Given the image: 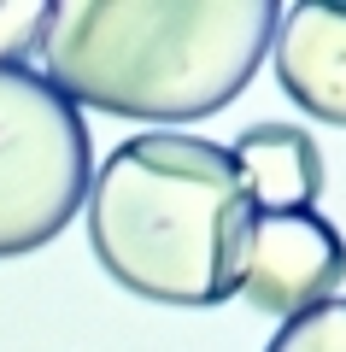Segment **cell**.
I'll return each mask as SVG.
<instances>
[{"label": "cell", "instance_id": "1", "mask_svg": "<svg viewBox=\"0 0 346 352\" xmlns=\"http://www.w3.org/2000/svg\"><path fill=\"white\" fill-rule=\"evenodd\" d=\"M276 24L270 0H71L53 6L41 53L71 106L194 124L252 82Z\"/></svg>", "mask_w": 346, "mask_h": 352}, {"label": "cell", "instance_id": "2", "mask_svg": "<svg viewBox=\"0 0 346 352\" xmlns=\"http://www.w3.org/2000/svg\"><path fill=\"white\" fill-rule=\"evenodd\" d=\"M83 206L94 258L129 294L159 305H217L235 294L252 200L229 147L176 129L118 141Z\"/></svg>", "mask_w": 346, "mask_h": 352}, {"label": "cell", "instance_id": "3", "mask_svg": "<svg viewBox=\"0 0 346 352\" xmlns=\"http://www.w3.org/2000/svg\"><path fill=\"white\" fill-rule=\"evenodd\" d=\"M88 124L30 65H0V258L36 252L88 200Z\"/></svg>", "mask_w": 346, "mask_h": 352}, {"label": "cell", "instance_id": "4", "mask_svg": "<svg viewBox=\"0 0 346 352\" xmlns=\"http://www.w3.org/2000/svg\"><path fill=\"white\" fill-rule=\"evenodd\" d=\"M346 282V241L323 212H252L241 282L259 311L270 317H305L323 300H334Z\"/></svg>", "mask_w": 346, "mask_h": 352}, {"label": "cell", "instance_id": "5", "mask_svg": "<svg viewBox=\"0 0 346 352\" xmlns=\"http://www.w3.org/2000/svg\"><path fill=\"white\" fill-rule=\"evenodd\" d=\"M270 47L288 100L323 124H346V6H288Z\"/></svg>", "mask_w": 346, "mask_h": 352}, {"label": "cell", "instance_id": "6", "mask_svg": "<svg viewBox=\"0 0 346 352\" xmlns=\"http://www.w3.org/2000/svg\"><path fill=\"white\" fill-rule=\"evenodd\" d=\"M229 159L241 170L252 212H311L323 200V182H329L317 141L299 124H252L229 147Z\"/></svg>", "mask_w": 346, "mask_h": 352}, {"label": "cell", "instance_id": "7", "mask_svg": "<svg viewBox=\"0 0 346 352\" xmlns=\"http://www.w3.org/2000/svg\"><path fill=\"white\" fill-rule=\"evenodd\" d=\"M264 352H346V300L334 294V300H323L317 311L294 317Z\"/></svg>", "mask_w": 346, "mask_h": 352}, {"label": "cell", "instance_id": "8", "mask_svg": "<svg viewBox=\"0 0 346 352\" xmlns=\"http://www.w3.org/2000/svg\"><path fill=\"white\" fill-rule=\"evenodd\" d=\"M47 0H0V65H24V53L47 36Z\"/></svg>", "mask_w": 346, "mask_h": 352}]
</instances>
